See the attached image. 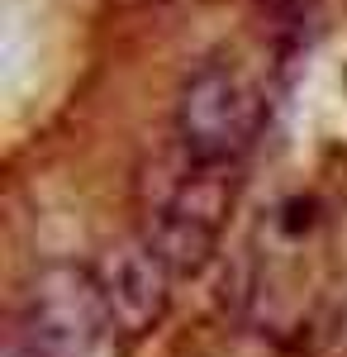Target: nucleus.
I'll return each mask as SVG.
<instances>
[{
    "instance_id": "f257e3e1",
    "label": "nucleus",
    "mask_w": 347,
    "mask_h": 357,
    "mask_svg": "<svg viewBox=\"0 0 347 357\" xmlns=\"http://www.w3.org/2000/svg\"><path fill=\"white\" fill-rule=\"evenodd\" d=\"M233 172V162H200L181 148V158L153 176L143 195V238L167 257L176 276H200L219 252L238 195Z\"/></svg>"
},
{
    "instance_id": "20e7f679",
    "label": "nucleus",
    "mask_w": 347,
    "mask_h": 357,
    "mask_svg": "<svg viewBox=\"0 0 347 357\" xmlns=\"http://www.w3.org/2000/svg\"><path fill=\"white\" fill-rule=\"evenodd\" d=\"M95 276H100V286H105L119 324L129 329V338L157 329L162 319H167L171 276L176 272L167 267V257H162L148 238H124V243L105 248L100 262H95Z\"/></svg>"
},
{
    "instance_id": "f03ea898",
    "label": "nucleus",
    "mask_w": 347,
    "mask_h": 357,
    "mask_svg": "<svg viewBox=\"0 0 347 357\" xmlns=\"http://www.w3.org/2000/svg\"><path fill=\"white\" fill-rule=\"evenodd\" d=\"M15 319L38 357H124L129 343V329L119 324L95 267L77 262L43 267L29 281Z\"/></svg>"
},
{
    "instance_id": "39448f33",
    "label": "nucleus",
    "mask_w": 347,
    "mask_h": 357,
    "mask_svg": "<svg viewBox=\"0 0 347 357\" xmlns=\"http://www.w3.org/2000/svg\"><path fill=\"white\" fill-rule=\"evenodd\" d=\"M0 357H38V348L29 343V333L20 329V319H10V333H5V348Z\"/></svg>"
},
{
    "instance_id": "7ed1b4c3",
    "label": "nucleus",
    "mask_w": 347,
    "mask_h": 357,
    "mask_svg": "<svg viewBox=\"0 0 347 357\" xmlns=\"http://www.w3.org/2000/svg\"><path fill=\"white\" fill-rule=\"evenodd\" d=\"M267 124L262 91L229 62H205L176 100V143L200 162H233Z\"/></svg>"
}]
</instances>
